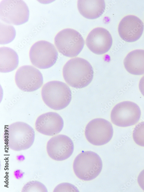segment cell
I'll use <instances>...</instances> for the list:
<instances>
[{
	"label": "cell",
	"instance_id": "obj_1",
	"mask_svg": "<svg viewBox=\"0 0 144 192\" xmlns=\"http://www.w3.org/2000/svg\"><path fill=\"white\" fill-rule=\"evenodd\" d=\"M62 73L67 83L76 88H82L88 85L94 75L91 64L80 58H73L68 61L63 67Z\"/></svg>",
	"mask_w": 144,
	"mask_h": 192
},
{
	"label": "cell",
	"instance_id": "obj_2",
	"mask_svg": "<svg viewBox=\"0 0 144 192\" xmlns=\"http://www.w3.org/2000/svg\"><path fill=\"white\" fill-rule=\"evenodd\" d=\"M41 95L45 104L55 110L66 108L72 98L69 87L65 83L57 81H50L45 84L42 88Z\"/></svg>",
	"mask_w": 144,
	"mask_h": 192
},
{
	"label": "cell",
	"instance_id": "obj_3",
	"mask_svg": "<svg viewBox=\"0 0 144 192\" xmlns=\"http://www.w3.org/2000/svg\"><path fill=\"white\" fill-rule=\"evenodd\" d=\"M6 131V141L9 147L13 150L19 151L27 149L34 142V130L25 123H14L8 126Z\"/></svg>",
	"mask_w": 144,
	"mask_h": 192
},
{
	"label": "cell",
	"instance_id": "obj_4",
	"mask_svg": "<svg viewBox=\"0 0 144 192\" xmlns=\"http://www.w3.org/2000/svg\"><path fill=\"white\" fill-rule=\"evenodd\" d=\"M102 161L96 153L90 151L82 152L79 154L74 161V172L80 179L85 181L92 180L101 172Z\"/></svg>",
	"mask_w": 144,
	"mask_h": 192
},
{
	"label": "cell",
	"instance_id": "obj_5",
	"mask_svg": "<svg viewBox=\"0 0 144 192\" xmlns=\"http://www.w3.org/2000/svg\"><path fill=\"white\" fill-rule=\"evenodd\" d=\"M54 41L59 52L69 57L77 56L82 50L84 44L81 35L71 28L65 29L59 32L56 35Z\"/></svg>",
	"mask_w": 144,
	"mask_h": 192
},
{
	"label": "cell",
	"instance_id": "obj_6",
	"mask_svg": "<svg viewBox=\"0 0 144 192\" xmlns=\"http://www.w3.org/2000/svg\"><path fill=\"white\" fill-rule=\"evenodd\" d=\"M29 12L21 0H3L0 3V19L7 24L18 25L27 22Z\"/></svg>",
	"mask_w": 144,
	"mask_h": 192
},
{
	"label": "cell",
	"instance_id": "obj_7",
	"mask_svg": "<svg viewBox=\"0 0 144 192\" xmlns=\"http://www.w3.org/2000/svg\"><path fill=\"white\" fill-rule=\"evenodd\" d=\"M29 55L30 61L34 66L40 69H47L56 62L58 52L52 43L44 40L38 41L31 47Z\"/></svg>",
	"mask_w": 144,
	"mask_h": 192
},
{
	"label": "cell",
	"instance_id": "obj_8",
	"mask_svg": "<svg viewBox=\"0 0 144 192\" xmlns=\"http://www.w3.org/2000/svg\"><path fill=\"white\" fill-rule=\"evenodd\" d=\"M141 111L137 104L132 102L124 101L116 104L111 113V119L115 125L121 127L134 125L140 119Z\"/></svg>",
	"mask_w": 144,
	"mask_h": 192
},
{
	"label": "cell",
	"instance_id": "obj_9",
	"mask_svg": "<svg viewBox=\"0 0 144 192\" xmlns=\"http://www.w3.org/2000/svg\"><path fill=\"white\" fill-rule=\"evenodd\" d=\"M85 134L88 141L96 146L105 145L112 138L113 129L112 124L107 120L98 118L92 119L86 125Z\"/></svg>",
	"mask_w": 144,
	"mask_h": 192
},
{
	"label": "cell",
	"instance_id": "obj_10",
	"mask_svg": "<svg viewBox=\"0 0 144 192\" xmlns=\"http://www.w3.org/2000/svg\"><path fill=\"white\" fill-rule=\"evenodd\" d=\"M15 81L18 87L21 90L27 92L34 91L42 85L43 77L40 71L30 65L20 67L15 75Z\"/></svg>",
	"mask_w": 144,
	"mask_h": 192
},
{
	"label": "cell",
	"instance_id": "obj_11",
	"mask_svg": "<svg viewBox=\"0 0 144 192\" xmlns=\"http://www.w3.org/2000/svg\"><path fill=\"white\" fill-rule=\"evenodd\" d=\"M74 149L71 139L63 134L52 137L46 145L48 155L52 159L57 161H62L69 158L73 154Z\"/></svg>",
	"mask_w": 144,
	"mask_h": 192
},
{
	"label": "cell",
	"instance_id": "obj_12",
	"mask_svg": "<svg viewBox=\"0 0 144 192\" xmlns=\"http://www.w3.org/2000/svg\"><path fill=\"white\" fill-rule=\"evenodd\" d=\"M86 44L92 52L101 55L109 50L112 44V38L107 30L97 27L89 33L86 39Z\"/></svg>",
	"mask_w": 144,
	"mask_h": 192
},
{
	"label": "cell",
	"instance_id": "obj_13",
	"mask_svg": "<svg viewBox=\"0 0 144 192\" xmlns=\"http://www.w3.org/2000/svg\"><path fill=\"white\" fill-rule=\"evenodd\" d=\"M144 28L143 23L139 18L135 16L129 15L121 20L119 24L118 31L123 40L132 42L140 38Z\"/></svg>",
	"mask_w": 144,
	"mask_h": 192
},
{
	"label": "cell",
	"instance_id": "obj_14",
	"mask_svg": "<svg viewBox=\"0 0 144 192\" xmlns=\"http://www.w3.org/2000/svg\"><path fill=\"white\" fill-rule=\"evenodd\" d=\"M64 126L61 116L56 113L49 112L38 117L35 123V128L40 133L48 136L55 135L60 132Z\"/></svg>",
	"mask_w": 144,
	"mask_h": 192
},
{
	"label": "cell",
	"instance_id": "obj_15",
	"mask_svg": "<svg viewBox=\"0 0 144 192\" xmlns=\"http://www.w3.org/2000/svg\"><path fill=\"white\" fill-rule=\"evenodd\" d=\"M105 7L103 0H79L77 1V7L80 13L88 19L99 17L104 12Z\"/></svg>",
	"mask_w": 144,
	"mask_h": 192
},
{
	"label": "cell",
	"instance_id": "obj_16",
	"mask_svg": "<svg viewBox=\"0 0 144 192\" xmlns=\"http://www.w3.org/2000/svg\"><path fill=\"white\" fill-rule=\"evenodd\" d=\"M124 64L126 71L130 74H144V50H136L129 52L125 58Z\"/></svg>",
	"mask_w": 144,
	"mask_h": 192
},
{
	"label": "cell",
	"instance_id": "obj_17",
	"mask_svg": "<svg viewBox=\"0 0 144 192\" xmlns=\"http://www.w3.org/2000/svg\"><path fill=\"white\" fill-rule=\"evenodd\" d=\"M19 58L16 52L7 47L0 48V71L3 73L12 71L17 67Z\"/></svg>",
	"mask_w": 144,
	"mask_h": 192
},
{
	"label": "cell",
	"instance_id": "obj_18",
	"mask_svg": "<svg viewBox=\"0 0 144 192\" xmlns=\"http://www.w3.org/2000/svg\"><path fill=\"white\" fill-rule=\"evenodd\" d=\"M16 34L15 28L10 25L0 23V44H7L12 41Z\"/></svg>",
	"mask_w": 144,
	"mask_h": 192
},
{
	"label": "cell",
	"instance_id": "obj_19",
	"mask_svg": "<svg viewBox=\"0 0 144 192\" xmlns=\"http://www.w3.org/2000/svg\"><path fill=\"white\" fill-rule=\"evenodd\" d=\"M22 192H47V188L43 183L36 180L26 183L22 188Z\"/></svg>",
	"mask_w": 144,
	"mask_h": 192
},
{
	"label": "cell",
	"instance_id": "obj_20",
	"mask_svg": "<svg viewBox=\"0 0 144 192\" xmlns=\"http://www.w3.org/2000/svg\"><path fill=\"white\" fill-rule=\"evenodd\" d=\"M132 137L136 144L144 147V121L136 126L133 131Z\"/></svg>",
	"mask_w": 144,
	"mask_h": 192
},
{
	"label": "cell",
	"instance_id": "obj_21",
	"mask_svg": "<svg viewBox=\"0 0 144 192\" xmlns=\"http://www.w3.org/2000/svg\"><path fill=\"white\" fill-rule=\"evenodd\" d=\"M53 192H79L77 189L73 185L69 183H64L57 185Z\"/></svg>",
	"mask_w": 144,
	"mask_h": 192
},
{
	"label": "cell",
	"instance_id": "obj_22",
	"mask_svg": "<svg viewBox=\"0 0 144 192\" xmlns=\"http://www.w3.org/2000/svg\"><path fill=\"white\" fill-rule=\"evenodd\" d=\"M137 181L139 186L144 191V169L139 173Z\"/></svg>",
	"mask_w": 144,
	"mask_h": 192
},
{
	"label": "cell",
	"instance_id": "obj_23",
	"mask_svg": "<svg viewBox=\"0 0 144 192\" xmlns=\"http://www.w3.org/2000/svg\"><path fill=\"white\" fill-rule=\"evenodd\" d=\"M139 86L140 92L144 96V75L140 79Z\"/></svg>",
	"mask_w": 144,
	"mask_h": 192
}]
</instances>
